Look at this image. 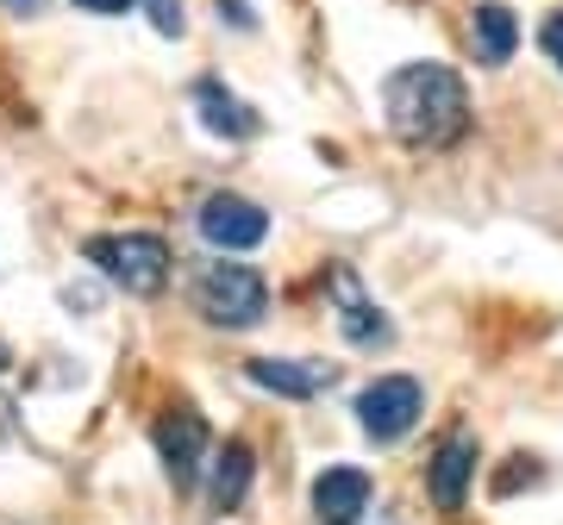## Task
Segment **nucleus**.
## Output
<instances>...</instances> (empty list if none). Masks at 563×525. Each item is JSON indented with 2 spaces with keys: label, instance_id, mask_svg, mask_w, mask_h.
I'll return each instance as SVG.
<instances>
[{
  "label": "nucleus",
  "instance_id": "nucleus-11",
  "mask_svg": "<svg viewBox=\"0 0 563 525\" xmlns=\"http://www.w3.org/2000/svg\"><path fill=\"white\" fill-rule=\"evenodd\" d=\"M195 113H201V125L213 132V138H232V144H244V138L263 132V113L251 101H239L225 81H195Z\"/></svg>",
  "mask_w": 563,
  "mask_h": 525
},
{
  "label": "nucleus",
  "instance_id": "nucleus-15",
  "mask_svg": "<svg viewBox=\"0 0 563 525\" xmlns=\"http://www.w3.org/2000/svg\"><path fill=\"white\" fill-rule=\"evenodd\" d=\"M539 44H544V57H551V63H558V69H563V7H558V13H551V20H544Z\"/></svg>",
  "mask_w": 563,
  "mask_h": 525
},
{
  "label": "nucleus",
  "instance_id": "nucleus-5",
  "mask_svg": "<svg viewBox=\"0 0 563 525\" xmlns=\"http://www.w3.org/2000/svg\"><path fill=\"white\" fill-rule=\"evenodd\" d=\"M157 457H163V469H169L176 494H188V488L201 482L207 457H213V432H207V420L195 406H169L157 420Z\"/></svg>",
  "mask_w": 563,
  "mask_h": 525
},
{
  "label": "nucleus",
  "instance_id": "nucleus-14",
  "mask_svg": "<svg viewBox=\"0 0 563 525\" xmlns=\"http://www.w3.org/2000/svg\"><path fill=\"white\" fill-rule=\"evenodd\" d=\"M144 13H151V25H157L163 38H181V32H188V20H181V0H144Z\"/></svg>",
  "mask_w": 563,
  "mask_h": 525
},
{
  "label": "nucleus",
  "instance_id": "nucleus-6",
  "mask_svg": "<svg viewBox=\"0 0 563 525\" xmlns=\"http://www.w3.org/2000/svg\"><path fill=\"white\" fill-rule=\"evenodd\" d=\"M195 225H201V238L213 244V250H257V244L269 238V213H263L257 201H244V194H225V188L201 201Z\"/></svg>",
  "mask_w": 563,
  "mask_h": 525
},
{
  "label": "nucleus",
  "instance_id": "nucleus-10",
  "mask_svg": "<svg viewBox=\"0 0 563 525\" xmlns=\"http://www.w3.org/2000/svg\"><path fill=\"white\" fill-rule=\"evenodd\" d=\"M470 482H476V438H470V432H451V438L432 450V463H426V494H432L444 513H457Z\"/></svg>",
  "mask_w": 563,
  "mask_h": 525
},
{
  "label": "nucleus",
  "instance_id": "nucleus-4",
  "mask_svg": "<svg viewBox=\"0 0 563 525\" xmlns=\"http://www.w3.org/2000/svg\"><path fill=\"white\" fill-rule=\"evenodd\" d=\"M420 413H426V388L413 376H376L357 394V425L369 445H401L407 432L420 425Z\"/></svg>",
  "mask_w": 563,
  "mask_h": 525
},
{
  "label": "nucleus",
  "instance_id": "nucleus-8",
  "mask_svg": "<svg viewBox=\"0 0 563 525\" xmlns=\"http://www.w3.org/2000/svg\"><path fill=\"white\" fill-rule=\"evenodd\" d=\"M369 501H376V482L357 463H332L313 476V520L320 525H363Z\"/></svg>",
  "mask_w": 563,
  "mask_h": 525
},
{
  "label": "nucleus",
  "instance_id": "nucleus-3",
  "mask_svg": "<svg viewBox=\"0 0 563 525\" xmlns=\"http://www.w3.org/2000/svg\"><path fill=\"white\" fill-rule=\"evenodd\" d=\"M195 306H201L207 325L251 332L269 313V282H263V269H251V262H201L195 269Z\"/></svg>",
  "mask_w": 563,
  "mask_h": 525
},
{
  "label": "nucleus",
  "instance_id": "nucleus-19",
  "mask_svg": "<svg viewBox=\"0 0 563 525\" xmlns=\"http://www.w3.org/2000/svg\"><path fill=\"white\" fill-rule=\"evenodd\" d=\"M0 369H7V344H0Z\"/></svg>",
  "mask_w": 563,
  "mask_h": 525
},
{
  "label": "nucleus",
  "instance_id": "nucleus-17",
  "mask_svg": "<svg viewBox=\"0 0 563 525\" xmlns=\"http://www.w3.org/2000/svg\"><path fill=\"white\" fill-rule=\"evenodd\" d=\"M132 7H139V0H76V13H95V20H120Z\"/></svg>",
  "mask_w": 563,
  "mask_h": 525
},
{
  "label": "nucleus",
  "instance_id": "nucleus-18",
  "mask_svg": "<svg viewBox=\"0 0 563 525\" xmlns=\"http://www.w3.org/2000/svg\"><path fill=\"white\" fill-rule=\"evenodd\" d=\"M0 7H7V13H20V20H32V13H38L44 0H0Z\"/></svg>",
  "mask_w": 563,
  "mask_h": 525
},
{
  "label": "nucleus",
  "instance_id": "nucleus-16",
  "mask_svg": "<svg viewBox=\"0 0 563 525\" xmlns=\"http://www.w3.org/2000/svg\"><path fill=\"white\" fill-rule=\"evenodd\" d=\"M220 7V20H232L239 32H257V13H251V0H213Z\"/></svg>",
  "mask_w": 563,
  "mask_h": 525
},
{
  "label": "nucleus",
  "instance_id": "nucleus-9",
  "mask_svg": "<svg viewBox=\"0 0 563 525\" xmlns=\"http://www.w3.org/2000/svg\"><path fill=\"white\" fill-rule=\"evenodd\" d=\"M325 288H332V301H339V332L357 344V350H383V344H395V325H388L383 306L357 288V276H351V269H332V276H325Z\"/></svg>",
  "mask_w": 563,
  "mask_h": 525
},
{
  "label": "nucleus",
  "instance_id": "nucleus-13",
  "mask_svg": "<svg viewBox=\"0 0 563 525\" xmlns=\"http://www.w3.org/2000/svg\"><path fill=\"white\" fill-rule=\"evenodd\" d=\"M470 44H476V63L501 69V63L514 57V44H520L514 7H501V0H476V13H470Z\"/></svg>",
  "mask_w": 563,
  "mask_h": 525
},
{
  "label": "nucleus",
  "instance_id": "nucleus-1",
  "mask_svg": "<svg viewBox=\"0 0 563 525\" xmlns=\"http://www.w3.org/2000/svg\"><path fill=\"white\" fill-rule=\"evenodd\" d=\"M383 113L407 150H451L470 132V94L451 63H401L383 81Z\"/></svg>",
  "mask_w": 563,
  "mask_h": 525
},
{
  "label": "nucleus",
  "instance_id": "nucleus-2",
  "mask_svg": "<svg viewBox=\"0 0 563 525\" xmlns=\"http://www.w3.org/2000/svg\"><path fill=\"white\" fill-rule=\"evenodd\" d=\"M81 257L113 288H125L132 301H151V294L169 288V244L157 232H101V238L81 244Z\"/></svg>",
  "mask_w": 563,
  "mask_h": 525
},
{
  "label": "nucleus",
  "instance_id": "nucleus-12",
  "mask_svg": "<svg viewBox=\"0 0 563 525\" xmlns=\"http://www.w3.org/2000/svg\"><path fill=\"white\" fill-rule=\"evenodd\" d=\"M251 476H257V457H251L244 438L213 450V463H207V501H213V513H239L244 494H251Z\"/></svg>",
  "mask_w": 563,
  "mask_h": 525
},
{
  "label": "nucleus",
  "instance_id": "nucleus-7",
  "mask_svg": "<svg viewBox=\"0 0 563 525\" xmlns=\"http://www.w3.org/2000/svg\"><path fill=\"white\" fill-rule=\"evenodd\" d=\"M244 382L263 388V394H282V401H313V394H325L339 382V364H320V357H251Z\"/></svg>",
  "mask_w": 563,
  "mask_h": 525
}]
</instances>
